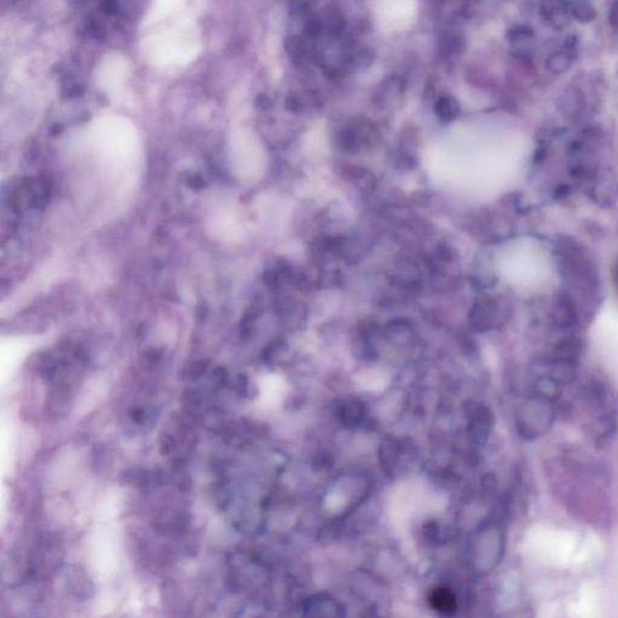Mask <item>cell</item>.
I'll return each instance as SVG.
<instances>
[{"mask_svg":"<svg viewBox=\"0 0 618 618\" xmlns=\"http://www.w3.org/2000/svg\"><path fill=\"white\" fill-rule=\"evenodd\" d=\"M155 416V409L150 406H137L128 412V417L133 425L138 427H144L153 422Z\"/></svg>","mask_w":618,"mask_h":618,"instance_id":"12","label":"cell"},{"mask_svg":"<svg viewBox=\"0 0 618 618\" xmlns=\"http://www.w3.org/2000/svg\"><path fill=\"white\" fill-rule=\"evenodd\" d=\"M569 0H541L540 15L546 22H554L559 16L569 14Z\"/></svg>","mask_w":618,"mask_h":618,"instance_id":"8","label":"cell"},{"mask_svg":"<svg viewBox=\"0 0 618 618\" xmlns=\"http://www.w3.org/2000/svg\"><path fill=\"white\" fill-rule=\"evenodd\" d=\"M403 91H405V84L401 77L396 75L388 77L378 87L376 99L383 108H393L400 104Z\"/></svg>","mask_w":618,"mask_h":618,"instance_id":"1","label":"cell"},{"mask_svg":"<svg viewBox=\"0 0 618 618\" xmlns=\"http://www.w3.org/2000/svg\"><path fill=\"white\" fill-rule=\"evenodd\" d=\"M285 104H287L289 110L293 111V113L301 110V108H302V102L300 101L298 97H289Z\"/></svg>","mask_w":618,"mask_h":618,"instance_id":"16","label":"cell"},{"mask_svg":"<svg viewBox=\"0 0 618 618\" xmlns=\"http://www.w3.org/2000/svg\"><path fill=\"white\" fill-rule=\"evenodd\" d=\"M429 605L442 615L454 614L458 608L456 595L447 587H436L430 590Z\"/></svg>","mask_w":618,"mask_h":618,"instance_id":"4","label":"cell"},{"mask_svg":"<svg viewBox=\"0 0 618 618\" xmlns=\"http://www.w3.org/2000/svg\"><path fill=\"white\" fill-rule=\"evenodd\" d=\"M434 110L440 120L448 122L454 120L461 113V104L456 97L443 95L437 99Z\"/></svg>","mask_w":618,"mask_h":618,"instance_id":"7","label":"cell"},{"mask_svg":"<svg viewBox=\"0 0 618 618\" xmlns=\"http://www.w3.org/2000/svg\"><path fill=\"white\" fill-rule=\"evenodd\" d=\"M67 585L69 590L77 599L86 600L93 595V585L87 577L86 572L73 568L67 572Z\"/></svg>","mask_w":618,"mask_h":618,"instance_id":"3","label":"cell"},{"mask_svg":"<svg viewBox=\"0 0 618 618\" xmlns=\"http://www.w3.org/2000/svg\"><path fill=\"white\" fill-rule=\"evenodd\" d=\"M574 53L568 51L566 48L561 51H556L548 56L546 61V68L548 72L554 75H561L569 70L571 63L574 59Z\"/></svg>","mask_w":618,"mask_h":618,"instance_id":"9","label":"cell"},{"mask_svg":"<svg viewBox=\"0 0 618 618\" xmlns=\"http://www.w3.org/2000/svg\"><path fill=\"white\" fill-rule=\"evenodd\" d=\"M353 177L354 182L361 190L365 189H372L374 185V177L371 173L365 171L364 168H353Z\"/></svg>","mask_w":618,"mask_h":618,"instance_id":"14","label":"cell"},{"mask_svg":"<svg viewBox=\"0 0 618 618\" xmlns=\"http://www.w3.org/2000/svg\"><path fill=\"white\" fill-rule=\"evenodd\" d=\"M583 398L587 400V403L595 405V406H601L604 405L608 398V392L605 390L604 385L600 382H593L586 387L585 392H582Z\"/></svg>","mask_w":618,"mask_h":618,"instance_id":"11","label":"cell"},{"mask_svg":"<svg viewBox=\"0 0 618 618\" xmlns=\"http://www.w3.org/2000/svg\"><path fill=\"white\" fill-rule=\"evenodd\" d=\"M569 15L577 22L587 24L595 21L597 11L588 0H576L570 4Z\"/></svg>","mask_w":618,"mask_h":618,"instance_id":"10","label":"cell"},{"mask_svg":"<svg viewBox=\"0 0 618 618\" xmlns=\"http://www.w3.org/2000/svg\"><path fill=\"white\" fill-rule=\"evenodd\" d=\"M558 101H559L561 110L568 115L579 114L581 109L585 106V96L581 90L576 87H569V88H566V91L561 92Z\"/></svg>","mask_w":618,"mask_h":618,"instance_id":"5","label":"cell"},{"mask_svg":"<svg viewBox=\"0 0 618 618\" xmlns=\"http://www.w3.org/2000/svg\"><path fill=\"white\" fill-rule=\"evenodd\" d=\"M616 432V419L611 414H603L590 424V434L597 443L608 441Z\"/></svg>","mask_w":618,"mask_h":618,"instance_id":"6","label":"cell"},{"mask_svg":"<svg viewBox=\"0 0 618 618\" xmlns=\"http://www.w3.org/2000/svg\"><path fill=\"white\" fill-rule=\"evenodd\" d=\"M608 19H609L610 26L612 28L618 29V0H615L612 5L610 6Z\"/></svg>","mask_w":618,"mask_h":618,"instance_id":"15","label":"cell"},{"mask_svg":"<svg viewBox=\"0 0 618 618\" xmlns=\"http://www.w3.org/2000/svg\"><path fill=\"white\" fill-rule=\"evenodd\" d=\"M385 334L390 340H396L400 336L401 338H406L411 334V327L401 320L392 321L385 326Z\"/></svg>","mask_w":618,"mask_h":618,"instance_id":"13","label":"cell"},{"mask_svg":"<svg viewBox=\"0 0 618 618\" xmlns=\"http://www.w3.org/2000/svg\"><path fill=\"white\" fill-rule=\"evenodd\" d=\"M534 38H535L534 29L525 24L513 26L506 32V39L508 43L511 44V46L516 50L514 55L519 59L528 58V51L525 48L532 43Z\"/></svg>","mask_w":618,"mask_h":618,"instance_id":"2","label":"cell"}]
</instances>
